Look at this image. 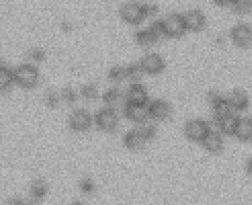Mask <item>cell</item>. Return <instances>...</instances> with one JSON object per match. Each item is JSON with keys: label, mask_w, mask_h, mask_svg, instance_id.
<instances>
[{"label": "cell", "mask_w": 252, "mask_h": 205, "mask_svg": "<svg viewBox=\"0 0 252 205\" xmlns=\"http://www.w3.org/2000/svg\"><path fill=\"white\" fill-rule=\"evenodd\" d=\"M158 11V8L155 4L130 1L125 2L120 6L119 15L126 23L136 26L157 14Z\"/></svg>", "instance_id": "cell-1"}, {"label": "cell", "mask_w": 252, "mask_h": 205, "mask_svg": "<svg viewBox=\"0 0 252 205\" xmlns=\"http://www.w3.org/2000/svg\"><path fill=\"white\" fill-rule=\"evenodd\" d=\"M155 23L161 35L168 39H179L188 32L184 13H171Z\"/></svg>", "instance_id": "cell-2"}, {"label": "cell", "mask_w": 252, "mask_h": 205, "mask_svg": "<svg viewBox=\"0 0 252 205\" xmlns=\"http://www.w3.org/2000/svg\"><path fill=\"white\" fill-rule=\"evenodd\" d=\"M157 130L150 125L128 131L124 137V144L131 151L141 150L155 137Z\"/></svg>", "instance_id": "cell-3"}, {"label": "cell", "mask_w": 252, "mask_h": 205, "mask_svg": "<svg viewBox=\"0 0 252 205\" xmlns=\"http://www.w3.org/2000/svg\"><path fill=\"white\" fill-rule=\"evenodd\" d=\"M15 83L24 89H32L39 80V71L34 65L23 64L13 70Z\"/></svg>", "instance_id": "cell-4"}, {"label": "cell", "mask_w": 252, "mask_h": 205, "mask_svg": "<svg viewBox=\"0 0 252 205\" xmlns=\"http://www.w3.org/2000/svg\"><path fill=\"white\" fill-rule=\"evenodd\" d=\"M94 121L98 130L105 133H114L119 126V114L112 106H106L95 113Z\"/></svg>", "instance_id": "cell-5"}, {"label": "cell", "mask_w": 252, "mask_h": 205, "mask_svg": "<svg viewBox=\"0 0 252 205\" xmlns=\"http://www.w3.org/2000/svg\"><path fill=\"white\" fill-rule=\"evenodd\" d=\"M212 129L209 123L205 120L193 119L186 123L184 133L189 140L201 144Z\"/></svg>", "instance_id": "cell-6"}, {"label": "cell", "mask_w": 252, "mask_h": 205, "mask_svg": "<svg viewBox=\"0 0 252 205\" xmlns=\"http://www.w3.org/2000/svg\"><path fill=\"white\" fill-rule=\"evenodd\" d=\"M141 73L148 75H157L165 70V60L159 54L153 53L145 55L137 64Z\"/></svg>", "instance_id": "cell-7"}, {"label": "cell", "mask_w": 252, "mask_h": 205, "mask_svg": "<svg viewBox=\"0 0 252 205\" xmlns=\"http://www.w3.org/2000/svg\"><path fill=\"white\" fill-rule=\"evenodd\" d=\"M230 37L235 46L248 49L252 46V27L246 23L235 24L230 31Z\"/></svg>", "instance_id": "cell-8"}, {"label": "cell", "mask_w": 252, "mask_h": 205, "mask_svg": "<svg viewBox=\"0 0 252 205\" xmlns=\"http://www.w3.org/2000/svg\"><path fill=\"white\" fill-rule=\"evenodd\" d=\"M93 120L92 114L86 109L76 108L70 114L68 125L75 132H87L91 128Z\"/></svg>", "instance_id": "cell-9"}, {"label": "cell", "mask_w": 252, "mask_h": 205, "mask_svg": "<svg viewBox=\"0 0 252 205\" xmlns=\"http://www.w3.org/2000/svg\"><path fill=\"white\" fill-rule=\"evenodd\" d=\"M125 103L149 105L150 96L146 86L140 83L130 84L126 93Z\"/></svg>", "instance_id": "cell-10"}, {"label": "cell", "mask_w": 252, "mask_h": 205, "mask_svg": "<svg viewBox=\"0 0 252 205\" xmlns=\"http://www.w3.org/2000/svg\"><path fill=\"white\" fill-rule=\"evenodd\" d=\"M188 32L200 33L207 26V18L202 11L191 9L184 13Z\"/></svg>", "instance_id": "cell-11"}, {"label": "cell", "mask_w": 252, "mask_h": 205, "mask_svg": "<svg viewBox=\"0 0 252 205\" xmlns=\"http://www.w3.org/2000/svg\"><path fill=\"white\" fill-rule=\"evenodd\" d=\"M149 118L156 121H162L171 116L172 106L165 100H156L148 105Z\"/></svg>", "instance_id": "cell-12"}, {"label": "cell", "mask_w": 252, "mask_h": 205, "mask_svg": "<svg viewBox=\"0 0 252 205\" xmlns=\"http://www.w3.org/2000/svg\"><path fill=\"white\" fill-rule=\"evenodd\" d=\"M161 36L155 23L143 30H139L135 34L136 43L142 47H149L158 42Z\"/></svg>", "instance_id": "cell-13"}, {"label": "cell", "mask_w": 252, "mask_h": 205, "mask_svg": "<svg viewBox=\"0 0 252 205\" xmlns=\"http://www.w3.org/2000/svg\"><path fill=\"white\" fill-rule=\"evenodd\" d=\"M124 115L126 119L136 124H144L150 119L148 105L125 103Z\"/></svg>", "instance_id": "cell-14"}, {"label": "cell", "mask_w": 252, "mask_h": 205, "mask_svg": "<svg viewBox=\"0 0 252 205\" xmlns=\"http://www.w3.org/2000/svg\"><path fill=\"white\" fill-rule=\"evenodd\" d=\"M238 117L235 116L232 112L220 116H213L216 127L222 135L234 136L235 126Z\"/></svg>", "instance_id": "cell-15"}, {"label": "cell", "mask_w": 252, "mask_h": 205, "mask_svg": "<svg viewBox=\"0 0 252 205\" xmlns=\"http://www.w3.org/2000/svg\"><path fill=\"white\" fill-rule=\"evenodd\" d=\"M201 144L207 151L212 154H219L222 151L224 147L222 134L212 129Z\"/></svg>", "instance_id": "cell-16"}, {"label": "cell", "mask_w": 252, "mask_h": 205, "mask_svg": "<svg viewBox=\"0 0 252 205\" xmlns=\"http://www.w3.org/2000/svg\"><path fill=\"white\" fill-rule=\"evenodd\" d=\"M234 136L242 142L252 140V119L248 117H238Z\"/></svg>", "instance_id": "cell-17"}, {"label": "cell", "mask_w": 252, "mask_h": 205, "mask_svg": "<svg viewBox=\"0 0 252 205\" xmlns=\"http://www.w3.org/2000/svg\"><path fill=\"white\" fill-rule=\"evenodd\" d=\"M141 73L137 64L128 67H115L109 71L108 78L115 81H122L127 78H132Z\"/></svg>", "instance_id": "cell-18"}, {"label": "cell", "mask_w": 252, "mask_h": 205, "mask_svg": "<svg viewBox=\"0 0 252 205\" xmlns=\"http://www.w3.org/2000/svg\"><path fill=\"white\" fill-rule=\"evenodd\" d=\"M209 98L210 105L214 112L213 116L222 115L232 112L228 98L214 92L209 93Z\"/></svg>", "instance_id": "cell-19"}, {"label": "cell", "mask_w": 252, "mask_h": 205, "mask_svg": "<svg viewBox=\"0 0 252 205\" xmlns=\"http://www.w3.org/2000/svg\"><path fill=\"white\" fill-rule=\"evenodd\" d=\"M228 99L232 109L236 111H243L247 110L250 105L249 96L242 89L233 90Z\"/></svg>", "instance_id": "cell-20"}, {"label": "cell", "mask_w": 252, "mask_h": 205, "mask_svg": "<svg viewBox=\"0 0 252 205\" xmlns=\"http://www.w3.org/2000/svg\"><path fill=\"white\" fill-rule=\"evenodd\" d=\"M48 190V185L45 180L36 179L30 185V196L32 200L37 203L45 198Z\"/></svg>", "instance_id": "cell-21"}, {"label": "cell", "mask_w": 252, "mask_h": 205, "mask_svg": "<svg viewBox=\"0 0 252 205\" xmlns=\"http://www.w3.org/2000/svg\"><path fill=\"white\" fill-rule=\"evenodd\" d=\"M13 83H15L13 70L1 65L0 68V86L1 91L6 90Z\"/></svg>", "instance_id": "cell-22"}, {"label": "cell", "mask_w": 252, "mask_h": 205, "mask_svg": "<svg viewBox=\"0 0 252 205\" xmlns=\"http://www.w3.org/2000/svg\"><path fill=\"white\" fill-rule=\"evenodd\" d=\"M229 7L238 15H248L252 12V1H230Z\"/></svg>", "instance_id": "cell-23"}, {"label": "cell", "mask_w": 252, "mask_h": 205, "mask_svg": "<svg viewBox=\"0 0 252 205\" xmlns=\"http://www.w3.org/2000/svg\"><path fill=\"white\" fill-rule=\"evenodd\" d=\"M79 92L85 99L90 101L96 100L99 95L97 87L93 85H85L81 87Z\"/></svg>", "instance_id": "cell-24"}, {"label": "cell", "mask_w": 252, "mask_h": 205, "mask_svg": "<svg viewBox=\"0 0 252 205\" xmlns=\"http://www.w3.org/2000/svg\"><path fill=\"white\" fill-rule=\"evenodd\" d=\"M120 97V92L117 87H112L104 92L102 95V101L107 104H111L116 102Z\"/></svg>", "instance_id": "cell-25"}, {"label": "cell", "mask_w": 252, "mask_h": 205, "mask_svg": "<svg viewBox=\"0 0 252 205\" xmlns=\"http://www.w3.org/2000/svg\"><path fill=\"white\" fill-rule=\"evenodd\" d=\"M62 97L66 102H75L76 94L70 87H65L62 90Z\"/></svg>", "instance_id": "cell-26"}, {"label": "cell", "mask_w": 252, "mask_h": 205, "mask_svg": "<svg viewBox=\"0 0 252 205\" xmlns=\"http://www.w3.org/2000/svg\"><path fill=\"white\" fill-rule=\"evenodd\" d=\"M80 188L84 193H90L94 190V185L92 180L90 179H84L80 183Z\"/></svg>", "instance_id": "cell-27"}, {"label": "cell", "mask_w": 252, "mask_h": 205, "mask_svg": "<svg viewBox=\"0 0 252 205\" xmlns=\"http://www.w3.org/2000/svg\"><path fill=\"white\" fill-rule=\"evenodd\" d=\"M5 205H27L23 199L21 198H14L8 201Z\"/></svg>", "instance_id": "cell-28"}, {"label": "cell", "mask_w": 252, "mask_h": 205, "mask_svg": "<svg viewBox=\"0 0 252 205\" xmlns=\"http://www.w3.org/2000/svg\"><path fill=\"white\" fill-rule=\"evenodd\" d=\"M32 57L37 61H41L45 57V53L41 51H35L32 53Z\"/></svg>", "instance_id": "cell-29"}, {"label": "cell", "mask_w": 252, "mask_h": 205, "mask_svg": "<svg viewBox=\"0 0 252 205\" xmlns=\"http://www.w3.org/2000/svg\"><path fill=\"white\" fill-rule=\"evenodd\" d=\"M246 169H247L248 173L252 176V157L248 161Z\"/></svg>", "instance_id": "cell-30"}, {"label": "cell", "mask_w": 252, "mask_h": 205, "mask_svg": "<svg viewBox=\"0 0 252 205\" xmlns=\"http://www.w3.org/2000/svg\"><path fill=\"white\" fill-rule=\"evenodd\" d=\"M71 205H85V204L80 203V202H74V203H73Z\"/></svg>", "instance_id": "cell-31"}]
</instances>
